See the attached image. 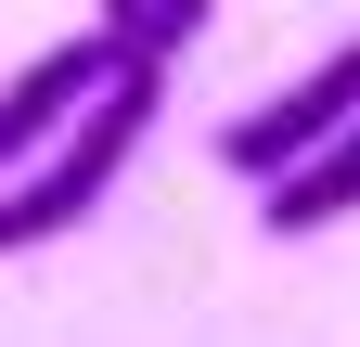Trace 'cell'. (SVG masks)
I'll use <instances>...</instances> for the list:
<instances>
[{"label":"cell","mask_w":360,"mask_h":347,"mask_svg":"<svg viewBox=\"0 0 360 347\" xmlns=\"http://www.w3.org/2000/svg\"><path fill=\"white\" fill-rule=\"evenodd\" d=\"M155 103H167V77H155V65H129L116 91L65 129V142L39 155L13 193H0V257H39V244H65V232H90V219H103V193L129 181V155L155 142Z\"/></svg>","instance_id":"1"},{"label":"cell","mask_w":360,"mask_h":347,"mask_svg":"<svg viewBox=\"0 0 360 347\" xmlns=\"http://www.w3.org/2000/svg\"><path fill=\"white\" fill-rule=\"evenodd\" d=\"M335 129H360V39H335V52L309 65V77H283V91H270L257 116H232V129H219V167L270 193L283 167H309V155H322Z\"/></svg>","instance_id":"2"},{"label":"cell","mask_w":360,"mask_h":347,"mask_svg":"<svg viewBox=\"0 0 360 347\" xmlns=\"http://www.w3.org/2000/svg\"><path fill=\"white\" fill-rule=\"evenodd\" d=\"M116 77H129V65H116V39H103V26H90V39H52V52H26L13 77H0V193H13L26 167L52 155L103 91H116Z\"/></svg>","instance_id":"3"},{"label":"cell","mask_w":360,"mask_h":347,"mask_svg":"<svg viewBox=\"0 0 360 347\" xmlns=\"http://www.w3.org/2000/svg\"><path fill=\"white\" fill-rule=\"evenodd\" d=\"M335 219H360V129H335L309 167H283V181L257 193V232L270 244H309V232H335Z\"/></svg>","instance_id":"4"},{"label":"cell","mask_w":360,"mask_h":347,"mask_svg":"<svg viewBox=\"0 0 360 347\" xmlns=\"http://www.w3.org/2000/svg\"><path fill=\"white\" fill-rule=\"evenodd\" d=\"M206 13H219V0H103V39H116V65H155L167 77L180 39H193Z\"/></svg>","instance_id":"5"}]
</instances>
